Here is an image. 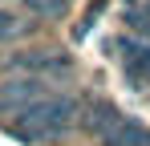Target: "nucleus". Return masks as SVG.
<instances>
[{
  "label": "nucleus",
  "mask_w": 150,
  "mask_h": 146,
  "mask_svg": "<svg viewBox=\"0 0 150 146\" xmlns=\"http://www.w3.org/2000/svg\"><path fill=\"white\" fill-rule=\"evenodd\" d=\"M21 33V21H16V12H8V8H0V41H8V37H16Z\"/></svg>",
  "instance_id": "nucleus-8"
},
{
  "label": "nucleus",
  "mask_w": 150,
  "mask_h": 146,
  "mask_svg": "<svg viewBox=\"0 0 150 146\" xmlns=\"http://www.w3.org/2000/svg\"><path fill=\"white\" fill-rule=\"evenodd\" d=\"M81 114V101L69 94H49L45 101H37L33 110H25L16 126H12V134L16 138H25V142H49V138H61L69 126L77 122Z\"/></svg>",
  "instance_id": "nucleus-1"
},
{
  "label": "nucleus",
  "mask_w": 150,
  "mask_h": 146,
  "mask_svg": "<svg viewBox=\"0 0 150 146\" xmlns=\"http://www.w3.org/2000/svg\"><path fill=\"white\" fill-rule=\"evenodd\" d=\"M118 118H122V114H118V110H114L110 101H93V106L85 110V130L101 138V134H105V130H110V126H114Z\"/></svg>",
  "instance_id": "nucleus-5"
},
{
  "label": "nucleus",
  "mask_w": 150,
  "mask_h": 146,
  "mask_svg": "<svg viewBox=\"0 0 150 146\" xmlns=\"http://www.w3.org/2000/svg\"><path fill=\"white\" fill-rule=\"evenodd\" d=\"M37 101H45V81L41 77H8L0 81V114H25Z\"/></svg>",
  "instance_id": "nucleus-2"
},
{
  "label": "nucleus",
  "mask_w": 150,
  "mask_h": 146,
  "mask_svg": "<svg viewBox=\"0 0 150 146\" xmlns=\"http://www.w3.org/2000/svg\"><path fill=\"white\" fill-rule=\"evenodd\" d=\"M130 28L134 33H146V41H150V4H142V8L130 12Z\"/></svg>",
  "instance_id": "nucleus-7"
},
{
  "label": "nucleus",
  "mask_w": 150,
  "mask_h": 146,
  "mask_svg": "<svg viewBox=\"0 0 150 146\" xmlns=\"http://www.w3.org/2000/svg\"><path fill=\"white\" fill-rule=\"evenodd\" d=\"M12 69H21L25 77H65L69 73V57L57 49H28V53H12Z\"/></svg>",
  "instance_id": "nucleus-3"
},
{
  "label": "nucleus",
  "mask_w": 150,
  "mask_h": 146,
  "mask_svg": "<svg viewBox=\"0 0 150 146\" xmlns=\"http://www.w3.org/2000/svg\"><path fill=\"white\" fill-rule=\"evenodd\" d=\"M98 142L101 146H150V130L142 122H134V118H118Z\"/></svg>",
  "instance_id": "nucleus-4"
},
{
  "label": "nucleus",
  "mask_w": 150,
  "mask_h": 146,
  "mask_svg": "<svg viewBox=\"0 0 150 146\" xmlns=\"http://www.w3.org/2000/svg\"><path fill=\"white\" fill-rule=\"evenodd\" d=\"M25 4L41 16H65L69 12V0H25Z\"/></svg>",
  "instance_id": "nucleus-6"
}]
</instances>
